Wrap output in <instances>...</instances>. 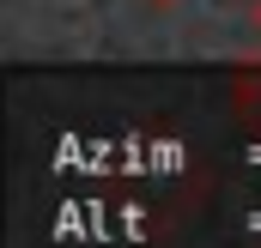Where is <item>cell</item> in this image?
<instances>
[{
    "label": "cell",
    "instance_id": "cell-2",
    "mask_svg": "<svg viewBox=\"0 0 261 248\" xmlns=\"http://www.w3.org/2000/svg\"><path fill=\"white\" fill-rule=\"evenodd\" d=\"M255 24H261V0H255Z\"/></svg>",
    "mask_w": 261,
    "mask_h": 248
},
{
    "label": "cell",
    "instance_id": "cell-1",
    "mask_svg": "<svg viewBox=\"0 0 261 248\" xmlns=\"http://www.w3.org/2000/svg\"><path fill=\"white\" fill-rule=\"evenodd\" d=\"M152 6H176V0H152Z\"/></svg>",
    "mask_w": 261,
    "mask_h": 248
}]
</instances>
